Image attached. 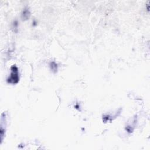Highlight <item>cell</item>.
<instances>
[{"instance_id": "cell-1", "label": "cell", "mask_w": 150, "mask_h": 150, "mask_svg": "<svg viewBox=\"0 0 150 150\" xmlns=\"http://www.w3.org/2000/svg\"><path fill=\"white\" fill-rule=\"evenodd\" d=\"M12 73L11 74L10 77L8 79V81L11 83H16L18 81V69L15 66H12Z\"/></svg>"}]
</instances>
